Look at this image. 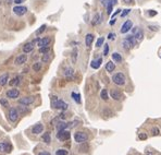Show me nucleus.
I'll use <instances>...</instances> for the list:
<instances>
[{"label":"nucleus","instance_id":"10","mask_svg":"<svg viewBox=\"0 0 161 155\" xmlns=\"http://www.w3.org/2000/svg\"><path fill=\"white\" fill-rule=\"evenodd\" d=\"M110 96H111V98L114 99V101H120V99L123 97V94H122L121 91L113 88V90L110 91Z\"/></svg>","mask_w":161,"mask_h":155},{"label":"nucleus","instance_id":"11","mask_svg":"<svg viewBox=\"0 0 161 155\" xmlns=\"http://www.w3.org/2000/svg\"><path fill=\"white\" fill-rule=\"evenodd\" d=\"M26 61H27V56H26L25 54H22V55H19V56L15 58V60H14V63H15L17 66H22V64H24Z\"/></svg>","mask_w":161,"mask_h":155},{"label":"nucleus","instance_id":"44","mask_svg":"<svg viewBox=\"0 0 161 155\" xmlns=\"http://www.w3.org/2000/svg\"><path fill=\"white\" fill-rule=\"evenodd\" d=\"M108 54H109V45L105 44V45H104V55L107 56Z\"/></svg>","mask_w":161,"mask_h":155},{"label":"nucleus","instance_id":"49","mask_svg":"<svg viewBox=\"0 0 161 155\" xmlns=\"http://www.w3.org/2000/svg\"><path fill=\"white\" fill-rule=\"evenodd\" d=\"M145 154H146V155H153V153H152L151 151H149V150L146 151V152H145Z\"/></svg>","mask_w":161,"mask_h":155},{"label":"nucleus","instance_id":"26","mask_svg":"<svg viewBox=\"0 0 161 155\" xmlns=\"http://www.w3.org/2000/svg\"><path fill=\"white\" fill-rule=\"evenodd\" d=\"M41 140L44 142H45L46 144H49L51 142V137H50V133L49 132H46V133H44V136L41 137Z\"/></svg>","mask_w":161,"mask_h":155},{"label":"nucleus","instance_id":"30","mask_svg":"<svg viewBox=\"0 0 161 155\" xmlns=\"http://www.w3.org/2000/svg\"><path fill=\"white\" fill-rule=\"evenodd\" d=\"M82 145H80V147H79V150H80V152H84V153H86V152H88V149H89V146H88V144H87L86 142H84V143H80Z\"/></svg>","mask_w":161,"mask_h":155},{"label":"nucleus","instance_id":"21","mask_svg":"<svg viewBox=\"0 0 161 155\" xmlns=\"http://www.w3.org/2000/svg\"><path fill=\"white\" fill-rule=\"evenodd\" d=\"M101 63H102V58H98V59H96V60H93L90 62V67L93 69H99Z\"/></svg>","mask_w":161,"mask_h":155},{"label":"nucleus","instance_id":"46","mask_svg":"<svg viewBox=\"0 0 161 155\" xmlns=\"http://www.w3.org/2000/svg\"><path fill=\"white\" fill-rule=\"evenodd\" d=\"M114 36H115V34L114 33H109V35H108V39H114Z\"/></svg>","mask_w":161,"mask_h":155},{"label":"nucleus","instance_id":"9","mask_svg":"<svg viewBox=\"0 0 161 155\" xmlns=\"http://www.w3.org/2000/svg\"><path fill=\"white\" fill-rule=\"evenodd\" d=\"M133 35H134V37L137 42H141L143 38H144V32L142 31V29L139 27H135L133 28Z\"/></svg>","mask_w":161,"mask_h":155},{"label":"nucleus","instance_id":"42","mask_svg":"<svg viewBox=\"0 0 161 155\" xmlns=\"http://www.w3.org/2000/svg\"><path fill=\"white\" fill-rule=\"evenodd\" d=\"M148 28L150 29V31H153V32L159 31V27L157 25H148Z\"/></svg>","mask_w":161,"mask_h":155},{"label":"nucleus","instance_id":"32","mask_svg":"<svg viewBox=\"0 0 161 155\" xmlns=\"http://www.w3.org/2000/svg\"><path fill=\"white\" fill-rule=\"evenodd\" d=\"M159 134H160V129L158 127H152V129H151V136L152 137H157Z\"/></svg>","mask_w":161,"mask_h":155},{"label":"nucleus","instance_id":"7","mask_svg":"<svg viewBox=\"0 0 161 155\" xmlns=\"http://www.w3.org/2000/svg\"><path fill=\"white\" fill-rule=\"evenodd\" d=\"M13 12L17 14V16L19 17H22V16H24V14L27 12V8L26 7H23V6H15L13 8Z\"/></svg>","mask_w":161,"mask_h":155},{"label":"nucleus","instance_id":"18","mask_svg":"<svg viewBox=\"0 0 161 155\" xmlns=\"http://www.w3.org/2000/svg\"><path fill=\"white\" fill-rule=\"evenodd\" d=\"M116 3V0H108V3L106 6V8H107V14L108 16H110V14L112 13V8H113V6Z\"/></svg>","mask_w":161,"mask_h":155},{"label":"nucleus","instance_id":"3","mask_svg":"<svg viewBox=\"0 0 161 155\" xmlns=\"http://www.w3.org/2000/svg\"><path fill=\"white\" fill-rule=\"evenodd\" d=\"M52 107L55 109H59V110H67L68 109V104L65 103L64 101H61V99H56V101H52Z\"/></svg>","mask_w":161,"mask_h":155},{"label":"nucleus","instance_id":"8","mask_svg":"<svg viewBox=\"0 0 161 155\" xmlns=\"http://www.w3.org/2000/svg\"><path fill=\"white\" fill-rule=\"evenodd\" d=\"M35 101V98L33 96H25V97H22L19 99V104L20 105H25V106H28V105H31L33 104Z\"/></svg>","mask_w":161,"mask_h":155},{"label":"nucleus","instance_id":"16","mask_svg":"<svg viewBox=\"0 0 161 155\" xmlns=\"http://www.w3.org/2000/svg\"><path fill=\"white\" fill-rule=\"evenodd\" d=\"M64 76L65 78H67L69 81H71V79H73V77H74V70H73L71 67H67L64 69Z\"/></svg>","mask_w":161,"mask_h":155},{"label":"nucleus","instance_id":"40","mask_svg":"<svg viewBox=\"0 0 161 155\" xmlns=\"http://www.w3.org/2000/svg\"><path fill=\"white\" fill-rule=\"evenodd\" d=\"M130 12H131V9H124V10H122V12H121V18H125Z\"/></svg>","mask_w":161,"mask_h":155},{"label":"nucleus","instance_id":"37","mask_svg":"<svg viewBox=\"0 0 161 155\" xmlns=\"http://www.w3.org/2000/svg\"><path fill=\"white\" fill-rule=\"evenodd\" d=\"M49 60H50L49 53H48V54H44V55H42V58H41V61H42V62H48Z\"/></svg>","mask_w":161,"mask_h":155},{"label":"nucleus","instance_id":"29","mask_svg":"<svg viewBox=\"0 0 161 155\" xmlns=\"http://www.w3.org/2000/svg\"><path fill=\"white\" fill-rule=\"evenodd\" d=\"M71 96H72V98L74 99L77 104H79L80 103V95L78 94V93H75V92H72V94H71Z\"/></svg>","mask_w":161,"mask_h":155},{"label":"nucleus","instance_id":"51","mask_svg":"<svg viewBox=\"0 0 161 155\" xmlns=\"http://www.w3.org/2000/svg\"><path fill=\"white\" fill-rule=\"evenodd\" d=\"M149 14H150V16H156L157 12L156 11H149Z\"/></svg>","mask_w":161,"mask_h":155},{"label":"nucleus","instance_id":"36","mask_svg":"<svg viewBox=\"0 0 161 155\" xmlns=\"http://www.w3.org/2000/svg\"><path fill=\"white\" fill-rule=\"evenodd\" d=\"M68 154H69V152L65 149H60L56 152V155H68Z\"/></svg>","mask_w":161,"mask_h":155},{"label":"nucleus","instance_id":"4","mask_svg":"<svg viewBox=\"0 0 161 155\" xmlns=\"http://www.w3.org/2000/svg\"><path fill=\"white\" fill-rule=\"evenodd\" d=\"M70 138H71V133L68 130H59L57 133V139L62 142L68 141V140H70Z\"/></svg>","mask_w":161,"mask_h":155},{"label":"nucleus","instance_id":"43","mask_svg":"<svg viewBox=\"0 0 161 155\" xmlns=\"http://www.w3.org/2000/svg\"><path fill=\"white\" fill-rule=\"evenodd\" d=\"M0 104H1L2 106H4V107L9 106V103H8V101L4 99V98H1V99H0Z\"/></svg>","mask_w":161,"mask_h":155},{"label":"nucleus","instance_id":"14","mask_svg":"<svg viewBox=\"0 0 161 155\" xmlns=\"http://www.w3.org/2000/svg\"><path fill=\"white\" fill-rule=\"evenodd\" d=\"M44 131V124L42 123H36L32 128V133L33 134H40Z\"/></svg>","mask_w":161,"mask_h":155},{"label":"nucleus","instance_id":"50","mask_svg":"<svg viewBox=\"0 0 161 155\" xmlns=\"http://www.w3.org/2000/svg\"><path fill=\"white\" fill-rule=\"evenodd\" d=\"M100 1L104 6H107V3H108V0H100Z\"/></svg>","mask_w":161,"mask_h":155},{"label":"nucleus","instance_id":"28","mask_svg":"<svg viewBox=\"0 0 161 155\" xmlns=\"http://www.w3.org/2000/svg\"><path fill=\"white\" fill-rule=\"evenodd\" d=\"M77 55H78V50H77V48H74V49H73V51H72V62L73 63L76 62V60H77Z\"/></svg>","mask_w":161,"mask_h":155},{"label":"nucleus","instance_id":"5","mask_svg":"<svg viewBox=\"0 0 161 155\" xmlns=\"http://www.w3.org/2000/svg\"><path fill=\"white\" fill-rule=\"evenodd\" d=\"M8 118H9L10 121L15 122L18 120V118H19V110L17 108H14V107H11L9 109V112H8Z\"/></svg>","mask_w":161,"mask_h":155},{"label":"nucleus","instance_id":"22","mask_svg":"<svg viewBox=\"0 0 161 155\" xmlns=\"http://www.w3.org/2000/svg\"><path fill=\"white\" fill-rule=\"evenodd\" d=\"M112 60L115 61V62H118V63H120V62H122L123 58H122L120 53H118V51H114V53L112 54Z\"/></svg>","mask_w":161,"mask_h":155},{"label":"nucleus","instance_id":"1","mask_svg":"<svg viewBox=\"0 0 161 155\" xmlns=\"http://www.w3.org/2000/svg\"><path fill=\"white\" fill-rule=\"evenodd\" d=\"M112 81H113L114 84L119 85V86H122V85L125 84V81H126L125 74H124V73H122V72L115 73V74H113V77H112Z\"/></svg>","mask_w":161,"mask_h":155},{"label":"nucleus","instance_id":"12","mask_svg":"<svg viewBox=\"0 0 161 155\" xmlns=\"http://www.w3.org/2000/svg\"><path fill=\"white\" fill-rule=\"evenodd\" d=\"M19 95H20V91L18 90V88H11V90H9L8 92H7V96H8L9 98H12V99L18 98Z\"/></svg>","mask_w":161,"mask_h":155},{"label":"nucleus","instance_id":"27","mask_svg":"<svg viewBox=\"0 0 161 155\" xmlns=\"http://www.w3.org/2000/svg\"><path fill=\"white\" fill-rule=\"evenodd\" d=\"M100 97L104 99V101H108L109 99V94H108L107 88H102V90H101V92H100Z\"/></svg>","mask_w":161,"mask_h":155},{"label":"nucleus","instance_id":"41","mask_svg":"<svg viewBox=\"0 0 161 155\" xmlns=\"http://www.w3.org/2000/svg\"><path fill=\"white\" fill-rule=\"evenodd\" d=\"M18 110H20L21 113H26V112H28V109L26 108V106L25 105H22V106H19V109Z\"/></svg>","mask_w":161,"mask_h":155},{"label":"nucleus","instance_id":"6","mask_svg":"<svg viewBox=\"0 0 161 155\" xmlns=\"http://www.w3.org/2000/svg\"><path fill=\"white\" fill-rule=\"evenodd\" d=\"M132 27H133V22H132L131 20H126V21L122 24V26H121V28H120V32H121L122 34H126L127 32L131 31Z\"/></svg>","mask_w":161,"mask_h":155},{"label":"nucleus","instance_id":"34","mask_svg":"<svg viewBox=\"0 0 161 155\" xmlns=\"http://www.w3.org/2000/svg\"><path fill=\"white\" fill-rule=\"evenodd\" d=\"M32 68H33V70L36 71V72L40 71V69H41V62H35V63L33 64Z\"/></svg>","mask_w":161,"mask_h":155},{"label":"nucleus","instance_id":"31","mask_svg":"<svg viewBox=\"0 0 161 155\" xmlns=\"http://www.w3.org/2000/svg\"><path fill=\"white\" fill-rule=\"evenodd\" d=\"M20 82H21V78H20V77H15L12 81H10V85H12V86H14V85H19Z\"/></svg>","mask_w":161,"mask_h":155},{"label":"nucleus","instance_id":"52","mask_svg":"<svg viewBox=\"0 0 161 155\" xmlns=\"http://www.w3.org/2000/svg\"><path fill=\"white\" fill-rule=\"evenodd\" d=\"M6 2H7V4H10L11 2H13V0H7Z\"/></svg>","mask_w":161,"mask_h":155},{"label":"nucleus","instance_id":"19","mask_svg":"<svg viewBox=\"0 0 161 155\" xmlns=\"http://www.w3.org/2000/svg\"><path fill=\"white\" fill-rule=\"evenodd\" d=\"M94 38H95V36L92 33H88V34L85 36V44H86L87 47H90L92 46V44L94 42Z\"/></svg>","mask_w":161,"mask_h":155},{"label":"nucleus","instance_id":"53","mask_svg":"<svg viewBox=\"0 0 161 155\" xmlns=\"http://www.w3.org/2000/svg\"><path fill=\"white\" fill-rule=\"evenodd\" d=\"M124 2H127V3H131L132 0H124Z\"/></svg>","mask_w":161,"mask_h":155},{"label":"nucleus","instance_id":"47","mask_svg":"<svg viewBox=\"0 0 161 155\" xmlns=\"http://www.w3.org/2000/svg\"><path fill=\"white\" fill-rule=\"evenodd\" d=\"M38 155H50V153L47 152V151H42V152H39Z\"/></svg>","mask_w":161,"mask_h":155},{"label":"nucleus","instance_id":"33","mask_svg":"<svg viewBox=\"0 0 161 155\" xmlns=\"http://www.w3.org/2000/svg\"><path fill=\"white\" fill-rule=\"evenodd\" d=\"M50 51V47L49 46H44V47H39V53L40 54H48Z\"/></svg>","mask_w":161,"mask_h":155},{"label":"nucleus","instance_id":"17","mask_svg":"<svg viewBox=\"0 0 161 155\" xmlns=\"http://www.w3.org/2000/svg\"><path fill=\"white\" fill-rule=\"evenodd\" d=\"M51 39L49 37H44V38H39L37 42L38 47H44V46H49L50 45Z\"/></svg>","mask_w":161,"mask_h":155},{"label":"nucleus","instance_id":"25","mask_svg":"<svg viewBox=\"0 0 161 155\" xmlns=\"http://www.w3.org/2000/svg\"><path fill=\"white\" fill-rule=\"evenodd\" d=\"M8 80H9V74L8 73H4V74L0 76V85L3 86L8 83Z\"/></svg>","mask_w":161,"mask_h":155},{"label":"nucleus","instance_id":"23","mask_svg":"<svg viewBox=\"0 0 161 155\" xmlns=\"http://www.w3.org/2000/svg\"><path fill=\"white\" fill-rule=\"evenodd\" d=\"M101 14H99V13H96L94 16V19L92 20V24L93 25H97V24H100L101 23Z\"/></svg>","mask_w":161,"mask_h":155},{"label":"nucleus","instance_id":"15","mask_svg":"<svg viewBox=\"0 0 161 155\" xmlns=\"http://www.w3.org/2000/svg\"><path fill=\"white\" fill-rule=\"evenodd\" d=\"M68 128H71V122H65V121H59L57 123V130H67Z\"/></svg>","mask_w":161,"mask_h":155},{"label":"nucleus","instance_id":"2","mask_svg":"<svg viewBox=\"0 0 161 155\" xmlns=\"http://www.w3.org/2000/svg\"><path fill=\"white\" fill-rule=\"evenodd\" d=\"M74 140H75V142H77V143H84V142H86L87 140H88V136L83 131H77V132H75V134H74Z\"/></svg>","mask_w":161,"mask_h":155},{"label":"nucleus","instance_id":"35","mask_svg":"<svg viewBox=\"0 0 161 155\" xmlns=\"http://www.w3.org/2000/svg\"><path fill=\"white\" fill-rule=\"evenodd\" d=\"M46 27H47V25H46V24H42V25H41V26H40V27L37 29V31H36V33H35V34H36V35H40V34H41V33H42V32L46 29Z\"/></svg>","mask_w":161,"mask_h":155},{"label":"nucleus","instance_id":"39","mask_svg":"<svg viewBox=\"0 0 161 155\" xmlns=\"http://www.w3.org/2000/svg\"><path fill=\"white\" fill-rule=\"evenodd\" d=\"M104 42H105V38H104V37L98 38L97 42H96V47H100V46H102V45H104Z\"/></svg>","mask_w":161,"mask_h":155},{"label":"nucleus","instance_id":"45","mask_svg":"<svg viewBox=\"0 0 161 155\" xmlns=\"http://www.w3.org/2000/svg\"><path fill=\"white\" fill-rule=\"evenodd\" d=\"M121 12H122V10H121V9H118V10H116V11H115V12L112 14V19H115V17L118 16V14H120Z\"/></svg>","mask_w":161,"mask_h":155},{"label":"nucleus","instance_id":"13","mask_svg":"<svg viewBox=\"0 0 161 155\" xmlns=\"http://www.w3.org/2000/svg\"><path fill=\"white\" fill-rule=\"evenodd\" d=\"M11 151H12V145L9 142H2V143H0V152L10 153Z\"/></svg>","mask_w":161,"mask_h":155},{"label":"nucleus","instance_id":"24","mask_svg":"<svg viewBox=\"0 0 161 155\" xmlns=\"http://www.w3.org/2000/svg\"><path fill=\"white\" fill-rule=\"evenodd\" d=\"M114 69H115V64H114L113 61H108V62L106 63V71H108L109 73H110V72H113Z\"/></svg>","mask_w":161,"mask_h":155},{"label":"nucleus","instance_id":"48","mask_svg":"<svg viewBox=\"0 0 161 155\" xmlns=\"http://www.w3.org/2000/svg\"><path fill=\"white\" fill-rule=\"evenodd\" d=\"M24 1H25V0H14L13 2H15L17 4H21V3H23Z\"/></svg>","mask_w":161,"mask_h":155},{"label":"nucleus","instance_id":"38","mask_svg":"<svg viewBox=\"0 0 161 155\" xmlns=\"http://www.w3.org/2000/svg\"><path fill=\"white\" fill-rule=\"evenodd\" d=\"M147 138H148V136L145 133V132H141L139 134H138V139L141 140V141H144V140H147Z\"/></svg>","mask_w":161,"mask_h":155},{"label":"nucleus","instance_id":"20","mask_svg":"<svg viewBox=\"0 0 161 155\" xmlns=\"http://www.w3.org/2000/svg\"><path fill=\"white\" fill-rule=\"evenodd\" d=\"M34 49V43L31 42V43H26L25 45L23 46V53L24 54H28V53H31V51H33Z\"/></svg>","mask_w":161,"mask_h":155}]
</instances>
